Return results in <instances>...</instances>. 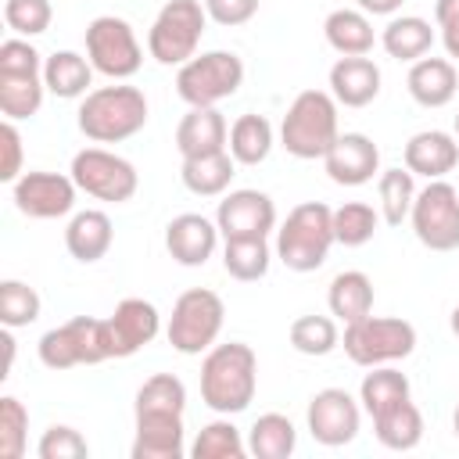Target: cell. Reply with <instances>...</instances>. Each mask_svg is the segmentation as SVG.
Returning a JSON list of instances; mask_svg holds the SVG:
<instances>
[{"instance_id":"obj_1","label":"cell","mask_w":459,"mask_h":459,"mask_svg":"<svg viewBox=\"0 0 459 459\" xmlns=\"http://www.w3.org/2000/svg\"><path fill=\"white\" fill-rule=\"evenodd\" d=\"M255 387H258V359L251 344L230 341L208 348L201 362V402L212 412L222 416L244 412L255 402Z\"/></svg>"},{"instance_id":"obj_2","label":"cell","mask_w":459,"mask_h":459,"mask_svg":"<svg viewBox=\"0 0 459 459\" xmlns=\"http://www.w3.org/2000/svg\"><path fill=\"white\" fill-rule=\"evenodd\" d=\"M147 126V97L136 86H100L79 104V129L93 143H122Z\"/></svg>"},{"instance_id":"obj_3","label":"cell","mask_w":459,"mask_h":459,"mask_svg":"<svg viewBox=\"0 0 459 459\" xmlns=\"http://www.w3.org/2000/svg\"><path fill=\"white\" fill-rule=\"evenodd\" d=\"M333 244V208H326L323 201L294 204L276 230V258L294 273L319 269Z\"/></svg>"},{"instance_id":"obj_4","label":"cell","mask_w":459,"mask_h":459,"mask_svg":"<svg viewBox=\"0 0 459 459\" xmlns=\"http://www.w3.org/2000/svg\"><path fill=\"white\" fill-rule=\"evenodd\" d=\"M341 136L337 129V100L326 90H301L280 126V143L287 147V154L312 161V158H326V151L333 147V140Z\"/></svg>"},{"instance_id":"obj_5","label":"cell","mask_w":459,"mask_h":459,"mask_svg":"<svg viewBox=\"0 0 459 459\" xmlns=\"http://www.w3.org/2000/svg\"><path fill=\"white\" fill-rule=\"evenodd\" d=\"M222 319H226L222 298L208 287H190L172 305V316H169V326H165L169 344L183 355H201L222 333Z\"/></svg>"},{"instance_id":"obj_6","label":"cell","mask_w":459,"mask_h":459,"mask_svg":"<svg viewBox=\"0 0 459 459\" xmlns=\"http://www.w3.org/2000/svg\"><path fill=\"white\" fill-rule=\"evenodd\" d=\"M39 362L47 369H72V366H97L111 359L108 323L93 316H75L39 337Z\"/></svg>"},{"instance_id":"obj_7","label":"cell","mask_w":459,"mask_h":459,"mask_svg":"<svg viewBox=\"0 0 459 459\" xmlns=\"http://www.w3.org/2000/svg\"><path fill=\"white\" fill-rule=\"evenodd\" d=\"M240 82H244V61L233 50L194 54L176 72V93L190 108H215L219 100L233 97Z\"/></svg>"},{"instance_id":"obj_8","label":"cell","mask_w":459,"mask_h":459,"mask_svg":"<svg viewBox=\"0 0 459 459\" xmlns=\"http://www.w3.org/2000/svg\"><path fill=\"white\" fill-rule=\"evenodd\" d=\"M416 326L394 316H362L344 326V355L355 366H384L412 355Z\"/></svg>"},{"instance_id":"obj_9","label":"cell","mask_w":459,"mask_h":459,"mask_svg":"<svg viewBox=\"0 0 459 459\" xmlns=\"http://www.w3.org/2000/svg\"><path fill=\"white\" fill-rule=\"evenodd\" d=\"M204 22H208V11L201 0H169L147 32L151 57L158 65H186L197 54Z\"/></svg>"},{"instance_id":"obj_10","label":"cell","mask_w":459,"mask_h":459,"mask_svg":"<svg viewBox=\"0 0 459 459\" xmlns=\"http://www.w3.org/2000/svg\"><path fill=\"white\" fill-rule=\"evenodd\" d=\"M409 222L423 247L455 251L459 247V190L445 179H427V186L416 190Z\"/></svg>"},{"instance_id":"obj_11","label":"cell","mask_w":459,"mask_h":459,"mask_svg":"<svg viewBox=\"0 0 459 459\" xmlns=\"http://www.w3.org/2000/svg\"><path fill=\"white\" fill-rule=\"evenodd\" d=\"M86 57L93 72L108 79H129L143 65V50L136 43L133 25L115 14H100L86 25Z\"/></svg>"},{"instance_id":"obj_12","label":"cell","mask_w":459,"mask_h":459,"mask_svg":"<svg viewBox=\"0 0 459 459\" xmlns=\"http://www.w3.org/2000/svg\"><path fill=\"white\" fill-rule=\"evenodd\" d=\"M72 179L79 190H86L97 201H111L122 204L136 194L140 176L133 169V161H126L122 154H111L104 147H86L72 158Z\"/></svg>"},{"instance_id":"obj_13","label":"cell","mask_w":459,"mask_h":459,"mask_svg":"<svg viewBox=\"0 0 459 459\" xmlns=\"http://www.w3.org/2000/svg\"><path fill=\"white\" fill-rule=\"evenodd\" d=\"M305 420H308V434L319 445L341 448V445L355 441L359 423H362V409L344 387H323V391L312 394Z\"/></svg>"},{"instance_id":"obj_14","label":"cell","mask_w":459,"mask_h":459,"mask_svg":"<svg viewBox=\"0 0 459 459\" xmlns=\"http://www.w3.org/2000/svg\"><path fill=\"white\" fill-rule=\"evenodd\" d=\"M75 179L61 172H22L14 179V208L29 219H61L75 208Z\"/></svg>"},{"instance_id":"obj_15","label":"cell","mask_w":459,"mask_h":459,"mask_svg":"<svg viewBox=\"0 0 459 459\" xmlns=\"http://www.w3.org/2000/svg\"><path fill=\"white\" fill-rule=\"evenodd\" d=\"M215 226L226 240L237 237H269L276 230V204L262 190H230L219 201Z\"/></svg>"},{"instance_id":"obj_16","label":"cell","mask_w":459,"mask_h":459,"mask_svg":"<svg viewBox=\"0 0 459 459\" xmlns=\"http://www.w3.org/2000/svg\"><path fill=\"white\" fill-rule=\"evenodd\" d=\"M108 323V341H111V359H129L143 344H151L161 330V316L151 301L143 298H126L115 305V312L104 319Z\"/></svg>"},{"instance_id":"obj_17","label":"cell","mask_w":459,"mask_h":459,"mask_svg":"<svg viewBox=\"0 0 459 459\" xmlns=\"http://www.w3.org/2000/svg\"><path fill=\"white\" fill-rule=\"evenodd\" d=\"M323 165L337 186H362L380 172V147L366 133H341Z\"/></svg>"},{"instance_id":"obj_18","label":"cell","mask_w":459,"mask_h":459,"mask_svg":"<svg viewBox=\"0 0 459 459\" xmlns=\"http://www.w3.org/2000/svg\"><path fill=\"white\" fill-rule=\"evenodd\" d=\"M219 244V226L197 212H183L165 226V247L172 255V262L197 269L215 255Z\"/></svg>"},{"instance_id":"obj_19","label":"cell","mask_w":459,"mask_h":459,"mask_svg":"<svg viewBox=\"0 0 459 459\" xmlns=\"http://www.w3.org/2000/svg\"><path fill=\"white\" fill-rule=\"evenodd\" d=\"M459 165V140L445 129H423L405 143V169L423 179H441Z\"/></svg>"},{"instance_id":"obj_20","label":"cell","mask_w":459,"mask_h":459,"mask_svg":"<svg viewBox=\"0 0 459 459\" xmlns=\"http://www.w3.org/2000/svg\"><path fill=\"white\" fill-rule=\"evenodd\" d=\"M330 93L344 108H366L380 93V68L362 57H337L330 68Z\"/></svg>"},{"instance_id":"obj_21","label":"cell","mask_w":459,"mask_h":459,"mask_svg":"<svg viewBox=\"0 0 459 459\" xmlns=\"http://www.w3.org/2000/svg\"><path fill=\"white\" fill-rule=\"evenodd\" d=\"M226 140H230V126L219 108H190L176 126V147L183 158L226 151Z\"/></svg>"},{"instance_id":"obj_22","label":"cell","mask_w":459,"mask_h":459,"mask_svg":"<svg viewBox=\"0 0 459 459\" xmlns=\"http://www.w3.org/2000/svg\"><path fill=\"white\" fill-rule=\"evenodd\" d=\"M405 86L420 108H445L459 90V75L448 57H420L412 61Z\"/></svg>"},{"instance_id":"obj_23","label":"cell","mask_w":459,"mask_h":459,"mask_svg":"<svg viewBox=\"0 0 459 459\" xmlns=\"http://www.w3.org/2000/svg\"><path fill=\"white\" fill-rule=\"evenodd\" d=\"M111 240H115V230H111V219L100 212V208H86V212H75L68 230H65V247L75 262L90 265V262H100L108 251H111Z\"/></svg>"},{"instance_id":"obj_24","label":"cell","mask_w":459,"mask_h":459,"mask_svg":"<svg viewBox=\"0 0 459 459\" xmlns=\"http://www.w3.org/2000/svg\"><path fill=\"white\" fill-rule=\"evenodd\" d=\"M183 452V416H136L133 459H179Z\"/></svg>"},{"instance_id":"obj_25","label":"cell","mask_w":459,"mask_h":459,"mask_svg":"<svg viewBox=\"0 0 459 459\" xmlns=\"http://www.w3.org/2000/svg\"><path fill=\"white\" fill-rule=\"evenodd\" d=\"M233 169H237V158L230 151H215V154H201V158H183L179 179L197 197H219L230 190V183L237 176Z\"/></svg>"},{"instance_id":"obj_26","label":"cell","mask_w":459,"mask_h":459,"mask_svg":"<svg viewBox=\"0 0 459 459\" xmlns=\"http://www.w3.org/2000/svg\"><path fill=\"white\" fill-rule=\"evenodd\" d=\"M43 82H47V93L61 97V100H75V97H86L90 82H93V65L90 57L75 54V50H54L47 61H43Z\"/></svg>"},{"instance_id":"obj_27","label":"cell","mask_w":459,"mask_h":459,"mask_svg":"<svg viewBox=\"0 0 459 459\" xmlns=\"http://www.w3.org/2000/svg\"><path fill=\"white\" fill-rule=\"evenodd\" d=\"M326 305H330V316H337L344 326L369 316L373 312V280L359 269H344L330 280V290H326Z\"/></svg>"},{"instance_id":"obj_28","label":"cell","mask_w":459,"mask_h":459,"mask_svg":"<svg viewBox=\"0 0 459 459\" xmlns=\"http://www.w3.org/2000/svg\"><path fill=\"white\" fill-rule=\"evenodd\" d=\"M323 32H326V43H330L341 57H362V54L373 50V25H369L366 11L337 7V11L326 14Z\"/></svg>"},{"instance_id":"obj_29","label":"cell","mask_w":459,"mask_h":459,"mask_svg":"<svg viewBox=\"0 0 459 459\" xmlns=\"http://www.w3.org/2000/svg\"><path fill=\"white\" fill-rule=\"evenodd\" d=\"M380 47L394 57V61H420L430 54L434 47V29L427 18H416V14H402V18H391L380 32Z\"/></svg>"},{"instance_id":"obj_30","label":"cell","mask_w":459,"mask_h":459,"mask_svg":"<svg viewBox=\"0 0 459 459\" xmlns=\"http://www.w3.org/2000/svg\"><path fill=\"white\" fill-rule=\"evenodd\" d=\"M373 430H377V441L391 452H412L420 441H423V416L420 409L412 405V398L384 409L380 416H373Z\"/></svg>"},{"instance_id":"obj_31","label":"cell","mask_w":459,"mask_h":459,"mask_svg":"<svg viewBox=\"0 0 459 459\" xmlns=\"http://www.w3.org/2000/svg\"><path fill=\"white\" fill-rule=\"evenodd\" d=\"M226 151L237 158V165H262L273 151V126L265 115H240L230 126V140Z\"/></svg>"},{"instance_id":"obj_32","label":"cell","mask_w":459,"mask_h":459,"mask_svg":"<svg viewBox=\"0 0 459 459\" xmlns=\"http://www.w3.org/2000/svg\"><path fill=\"white\" fill-rule=\"evenodd\" d=\"M298 445V430L283 412H265L247 430V452L255 459H287Z\"/></svg>"},{"instance_id":"obj_33","label":"cell","mask_w":459,"mask_h":459,"mask_svg":"<svg viewBox=\"0 0 459 459\" xmlns=\"http://www.w3.org/2000/svg\"><path fill=\"white\" fill-rule=\"evenodd\" d=\"M269 262H273V251L265 237H237V240H226L222 247V269L240 283L262 280L269 273Z\"/></svg>"},{"instance_id":"obj_34","label":"cell","mask_w":459,"mask_h":459,"mask_svg":"<svg viewBox=\"0 0 459 459\" xmlns=\"http://www.w3.org/2000/svg\"><path fill=\"white\" fill-rule=\"evenodd\" d=\"M405 398H412L409 377L391 369V366H373V373H366L362 384H359V402L369 416H380L384 409H391Z\"/></svg>"},{"instance_id":"obj_35","label":"cell","mask_w":459,"mask_h":459,"mask_svg":"<svg viewBox=\"0 0 459 459\" xmlns=\"http://www.w3.org/2000/svg\"><path fill=\"white\" fill-rule=\"evenodd\" d=\"M43 93H47L43 72H36V75L0 72V111H4V118H11V122L32 118L43 104Z\"/></svg>"},{"instance_id":"obj_36","label":"cell","mask_w":459,"mask_h":459,"mask_svg":"<svg viewBox=\"0 0 459 459\" xmlns=\"http://www.w3.org/2000/svg\"><path fill=\"white\" fill-rule=\"evenodd\" d=\"M136 416H183L186 409V387L172 373H154L136 391Z\"/></svg>"},{"instance_id":"obj_37","label":"cell","mask_w":459,"mask_h":459,"mask_svg":"<svg viewBox=\"0 0 459 459\" xmlns=\"http://www.w3.org/2000/svg\"><path fill=\"white\" fill-rule=\"evenodd\" d=\"M380 208H384V222L387 226H402L412 212V201H416V183H412V172L409 169H384L380 172Z\"/></svg>"},{"instance_id":"obj_38","label":"cell","mask_w":459,"mask_h":459,"mask_svg":"<svg viewBox=\"0 0 459 459\" xmlns=\"http://www.w3.org/2000/svg\"><path fill=\"white\" fill-rule=\"evenodd\" d=\"M377 226H380V215L366 201H348L333 208V240L344 247H362L366 240H373Z\"/></svg>"},{"instance_id":"obj_39","label":"cell","mask_w":459,"mask_h":459,"mask_svg":"<svg viewBox=\"0 0 459 459\" xmlns=\"http://www.w3.org/2000/svg\"><path fill=\"white\" fill-rule=\"evenodd\" d=\"M244 452H247V441L240 437V430L230 420H215V423L201 427L190 445L194 459H240Z\"/></svg>"},{"instance_id":"obj_40","label":"cell","mask_w":459,"mask_h":459,"mask_svg":"<svg viewBox=\"0 0 459 459\" xmlns=\"http://www.w3.org/2000/svg\"><path fill=\"white\" fill-rule=\"evenodd\" d=\"M290 344L301 355H330L341 344V333L330 316H298L290 323Z\"/></svg>"},{"instance_id":"obj_41","label":"cell","mask_w":459,"mask_h":459,"mask_svg":"<svg viewBox=\"0 0 459 459\" xmlns=\"http://www.w3.org/2000/svg\"><path fill=\"white\" fill-rule=\"evenodd\" d=\"M39 308H43V301L29 283H22V280H4L0 283V323L4 326L18 330V326L36 323Z\"/></svg>"},{"instance_id":"obj_42","label":"cell","mask_w":459,"mask_h":459,"mask_svg":"<svg viewBox=\"0 0 459 459\" xmlns=\"http://www.w3.org/2000/svg\"><path fill=\"white\" fill-rule=\"evenodd\" d=\"M29 441V409L14 398H0V459H22Z\"/></svg>"},{"instance_id":"obj_43","label":"cell","mask_w":459,"mask_h":459,"mask_svg":"<svg viewBox=\"0 0 459 459\" xmlns=\"http://www.w3.org/2000/svg\"><path fill=\"white\" fill-rule=\"evenodd\" d=\"M50 0H4V22L18 36H39L50 29Z\"/></svg>"},{"instance_id":"obj_44","label":"cell","mask_w":459,"mask_h":459,"mask_svg":"<svg viewBox=\"0 0 459 459\" xmlns=\"http://www.w3.org/2000/svg\"><path fill=\"white\" fill-rule=\"evenodd\" d=\"M36 455L39 459H86L90 455V445H86V437L75 427L54 423V427L43 430V437L36 445Z\"/></svg>"},{"instance_id":"obj_45","label":"cell","mask_w":459,"mask_h":459,"mask_svg":"<svg viewBox=\"0 0 459 459\" xmlns=\"http://www.w3.org/2000/svg\"><path fill=\"white\" fill-rule=\"evenodd\" d=\"M43 61L47 57H39V50L29 39H4L0 43V72L36 75V72H43Z\"/></svg>"},{"instance_id":"obj_46","label":"cell","mask_w":459,"mask_h":459,"mask_svg":"<svg viewBox=\"0 0 459 459\" xmlns=\"http://www.w3.org/2000/svg\"><path fill=\"white\" fill-rule=\"evenodd\" d=\"M201 4H204L208 18L215 25H226V29L244 25V22H251L258 14V0H201Z\"/></svg>"},{"instance_id":"obj_47","label":"cell","mask_w":459,"mask_h":459,"mask_svg":"<svg viewBox=\"0 0 459 459\" xmlns=\"http://www.w3.org/2000/svg\"><path fill=\"white\" fill-rule=\"evenodd\" d=\"M0 147H4V165H0V179L14 183L22 176V133L14 129L11 118H4L0 126Z\"/></svg>"},{"instance_id":"obj_48","label":"cell","mask_w":459,"mask_h":459,"mask_svg":"<svg viewBox=\"0 0 459 459\" xmlns=\"http://www.w3.org/2000/svg\"><path fill=\"white\" fill-rule=\"evenodd\" d=\"M359 4V11H366V14H394L405 0H355Z\"/></svg>"},{"instance_id":"obj_49","label":"cell","mask_w":459,"mask_h":459,"mask_svg":"<svg viewBox=\"0 0 459 459\" xmlns=\"http://www.w3.org/2000/svg\"><path fill=\"white\" fill-rule=\"evenodd\" d=\"M441 29V43L448 50V57L459 61V22H448V25H437Z\"/></svg>"},{"instance_id":"obj_50","label":"cell","mask_w":459,"mask_h":459,"mask_svg":"<svg viewBox=\"0 0 459 459\" xmlns=\"http://www.w3.org/2000/svg\"><path fill=\"white\" fill-rule=\"evenodd\" d=\"M434 18H437V25L459 22V0H437L434 4Z\"/></svg>"},{"instance_id":"obj_51","label":"cell","mask_w":459,"mask_h":459,"mask_svg":"<svg viewBox=\"0 0 459 459\" xmlns=\"http://www.w3.org/2000/svg\"><path fill=\"white\" fill-rule=\"evenodd\" d=\"M0 344H4V373H0V377H11V362H14V337H11V326L4 330Z\"/></svg>"},{"instance_id":"obj_52","label":"cell","mask_w":459,"mask_h":459,"mask_svg":"<svg viewBox=\"0 0 459 459\" xmlns=\"http://www.w3.org/2000/svg\"><path fill=\"white\" fill-rule=\"evenodd\" d=\"M448 326H452V333H455V337H459V305H455V308H452V316H448Z\"/></svg>"},{"instance_id":"obj_53","label":"cell","mask_w":459,"mask_h":459,"mask_svg":"<svg viewBox=\"0 0 459 459\" xmlns=\"http://www.w3.org/2000/svg\"><path fill=\"white\" fill-rule=\"evenodd\" d=\"M452 430H455V437H459V405H455V412H452Z\"/></svg>"},{"instance_id":"obj_54","label":"cell","mask_w":459,"mask_h":459,"mask_svg":"<svg viewBox=\"0 0 459 459\" xmlns=\"http://www.w3.org/2000/svg\"><path fill=\"white\" fill-rule=\"evenodd\" d=\"M455 140H459V115H455Z\"/></svg>"}]
</instances>
